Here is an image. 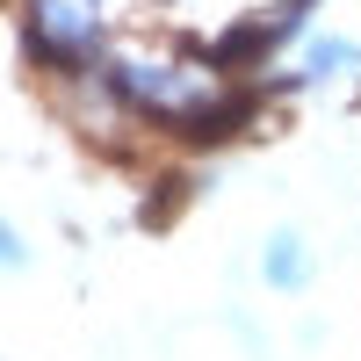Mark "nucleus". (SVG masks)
Returning <instances> with one entry per match:
<instances>
[{
    "mask_svg": "<svg viewBox=\"0 0 361 361\" xmlns=\"http://www.w3.org/2000/svg\"><path fill=\"white\" fill-rule=\"evenodd\" d=\"M22 37H29L37 58H51V66H87V58H94V15L73 8V0H29Z\"/></svg>",
    "mask_w": 361,
    "mask_h": 361,
    "instance_id": "nucleus-1",
    "label": "nucleus"
},
{
    "mask_svg": "<svg viewBox=\"0 0 361 361\" xmlns=\"http://www.w3.org/2000/svg\"><path fill=\"white\" fill-rule=\"evenodd\" d=\"M267 275H275L282 289L304 282V238H296V231H275V246H267Z\"/></svg>",
    "mask_w": 361,
    "mask_h": 361,
    "instance_id": "nucleus-2",
    "label": "nucleus"
}]
</instances>
